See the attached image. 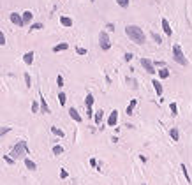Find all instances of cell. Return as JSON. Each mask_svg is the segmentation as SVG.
Masks as SVG:
<instances>
[{
  "instance_id": "1",
  "label": "cell",
  "mask_w": 192,
  "mask_h": 185,
  "mask_svg": "<svg viewBox=\"0 0 192 185\" xmlns=\"http://www.w3.org/2000/svg\"><path fill=\"white\" fill-rule=\"evenodd\" d=\"M125 34H127V37L132 41V43H136L139 46L146 43V35L143 32V28L138 27V25H127L125 27Z\"/></svg>"
},
{
  "instance_id": "2",
  "label": "cell",
  "mask_w": 192,
  "mask_h": 185,
  "mask_svg": "<svg viewBox=\"0 0 192 185\" xmlns=\"http://www.w3.org/2000/svg\"><path fill=\"white\" fill-rule=\"evenodd\" d=\"M25 155H28V145H27L25 139H19L16 145H14L13 152H11V157H13L14 160H18V159L25 157Z\"/></svg>"
},
{
  "instance_id": "3",
  "label": "cell",
  "mask_w": 192,
  "mask_h": 185,
  "mask_svg": "<svg viewBox=\"0 0 192 185\" xmlns=\"http://www.w3.org/2000/svg\"><path fill=\"white\" fill-rule=\"evenodd\" d=\"M173 60L176 62L178 65H181V67H187V65H189V60H187L183 49H181V46H180L178 43L173 44Z\"/></svg>"
},
{
  "instance_id": "4",
  "label": "cell",
  "mask_w": 192,
  "mask_h": 185,
  "mask_svg": "<svg viewBox=\"0 0 192 185\" xmlns=\"http://www.w3.org/2000/svg\"><path fill=\"white\" fill-rule=\"evenodd\" d=\"M99 46H100L102 51H109L111 49V39H109L106 30H102V32L99 34Z\"/></svg>"
},
{
  "instance_id": "5",
  "label": "cell",
  "mask_w": 192,
  "mask_h": 185,
  "mask_svg": "<svg viewBox=\"0 0 192 185\" xmlns=\"http://www.w3.org/2000/svg\"><path fill=\"white\" fill-rule=\"evenodd\" d=\"M139 64H141V67H143L148 74H155V73H157V71H155V65H153V60H150V58H141Z\"/></svg>"
},
{
  "instance_id": "6",
  "label": "cell",
  "mask_w": 192,
  "mask_h": 185,
  "mask_svg": "<svg viewBox=\"0 0 192 185\" xmlns=\"http://www.w3.org/2000/svg\"><path fill=\"white\" fill-rule=\"evenodd\" d=\"M106 123H108V127H116V123H118V109H113L109 113Z\"/></svg>"
},
{
  "instance_id": "7",
  "label": "cell",
  "mask_w": 192,
  "mask_h": 185,
  "mask_svg": "<svg viewBox=\"0 0 192 185\" xmlns=\"http://www.w3.org/2000/svg\"><path fill=\"white\" fill-rule=\"evenodd\" d=\"M69 116L72 118L76 123H81V122H83V116L79 115V111H78L76 108H69Z\"/></svg>"
},
{
  "instance_id": "8",
  "label": "cell",
  "mask_w": 192,
  "mask_h": 185,
  "mask_svg": "<svg viewBox=\"0 0 192 185\" xmlns=\"http://www.w3.org/2000/svg\"><path fill=\"white\" fill-rule=\"evenodd\" d=\"M151 85H153V90H155V94L159 97L164 94V87H162V81L160 79H151Z\"/></svg>"
},
{
  "instance_id": "9",
  "label": "cell",
  "mask_w": 192,
  "mask_h": 185,
  "mask_svg": "<svg viewBox=\"0 0 192 185\" xmlns=\"http://www.w3.org/2000/svg\"><path fill=\"white\" fill-rule=\"evenodd\" d=\"M160 25H162V32L166 34V37H171V35H173V28H171V25H169V21H167L166 18H162Z\"/></svg>"
},
{
  "instance_id": "10",
  "label": "cell",
  "mask_w": 192,
  "mask_h": 185,
  "mask_svg": "<svg viewBox=\"0 0 192 185\" xmlns=\"http://www.w3.org/2000/svg\"><path fill=\"white\" fill-rule=\"evenodd\" d=\"M39 106H41V113H51V109H49V106L46 104V100H44V97H43V94L39 92Z\"/></svg>"
},
{
  "instance_id": "11",
  "label": "cell",
  "mask_w": 192,
  "mask_h": 185,
  "mask_svg": "<svg viewBox=\"0 0 192 185\" xmlns=\"http://www.w3.org/2000/svg\"><path fill=\"white\" fill-rule=\"evenodd\" d=\"M11 23L16 25V27H23V19H21V14H18V13H11Z\"/></svg>"
},
{
  "instance_id": "12",
  "label": "cell",
  "mask_w": 192,
  "mask_h": 185,
  "mask_svg": "<svg viewBox=\"0 0 192 185\" xmlns=\"http://www.w3.org/2000/svg\"><path fill=\"white\" fill-rule=\"evenodd\" d=\"M32 18H34V13H32V11H25V13L21 14V19H23V27H27V25H30V23H32Z\"/></svg>"
},
{
  "instance_id": "13",
  "label": "cell",
  "mask_w": 192,
  "mask_h": 185,
  "mask_svg": "<svg viewBox=\"0 0 192 185\" xmlns=\"http://www.w3.org/2000/svg\"><path fill=\"white\" fill-rule=\"evenodd\" d=\"M136 106H138V99H132L129 102V106H127V109H125V115H129V116H132L134 115V109H136Z\"/></svg>"
},
{
  "instance_id": "14",
  "label": "cell",
  "mask_w": 192,
  "mask_h": 185,
  "mask_svg": "<svg viewBox=\"0 0 192 185\" xmlns=\"http://www.w3.org/2000/svg\"><path fill=\"white\" fill-rule=\"evenodd\" d=\"M157 74H159V78H160V79H167L171 73H169V69H167V67H159Z\"/></svg>"
},
{
  "instance_id": "15",
  "label": "cell",
  "mask_w": 192,
  "mask_h": 185,
  "mask_svg": "<svg viewBox=\"0 0 192 185\" xmlns=\"http://www.w3.org/2000/svg\"><path fill=\"white\" fill-rule=\"evenodd\" d=\"M23 62L27 65H32L34 64V51H27V53L23 55Z\"/></svg>"
},
{
  "instance_id": "16",
  "label": "cell",
  "mask_w": 192,
  "mask_h": 185,
  "mask_svg": "<svg viewBox=\"0 0 192 185\" xmlns=\"http://www.w3.org/2000/svg\"><path fill=\"white\" fill-rule=\"evenodd\" d=\"M65 49H69L67 43H58V44L53 46V53H60V51H65Z\"/></svg>"
},
{
  "instance_id": "17",
  "label": "cell",
  "mask_w": 192,
  "mask_h": 185,
  "mask_svg": "<svg viewBox=\"0 0 192 185\" xmlns=\"http://www.w3.org/2000/svg\"><path fill=\"white\" fill-rule=\"evenodd\" d=\"M169 136H171V139H173V141H180V129L178 127H171Z\"/></svg>"
},
{
  "instance_id": "18",
  "label": "cell",
  "mask_w": 192,
  "mask_h": 185,
  "mask_svg": "<svg viewBox=\"0 0 192 185\" xmlns=\"http://www.w3.org/2000/svg\"><path fill=\"white\" fill-rule=\"evenodd\" d=\"M60 25L70 28V27H72V19H70L69 16H60Z\"/></svg>"
},
{
  "instance_id": "19",
  "label": "cell",
  "mask_w": 192,
  "mask_h": 185,
  "mask_svg": "<svg viewBox=\"0 0 192 185\" xmlns=\"http://www.w3.org/2000/svg\"><path fill=\"white\" fill-rule=\"evenodd\" d=\"M25 166H27V169H30V171H35V169H37V164H35L32 159H28V157H25Z\"/></svg>"
},
{
  "instance_id": "20",
  "label": "cell",
  "mask_w": 192,
  "mask_h": 185,
  "mask_svg": "<svg viewBox=\"0 0 192 185\" xmlns=\"http://www.w3.org/2000/svg\"><path fill=\"white\" fill-rule=\"evenodd\" d=\"M94 102H95V97L92 94H86V97H85V106L86 108H94Z\"/></svg>"
},
{
  "instance_id": "21",
  "label": "cell",
  "mask_w": 192,
  "mask_h": 185,
  "mask_svg": "<svg viewBox=\"0 0 192 185\" xmlns=\"http://www.w3.org/2000/svg\"><path fill=\"white\" fill-rule=\"evenodd\" d=\"M102 116H104V111H102V109H97L95 115H94V118H95V125H100V122H102Z\"/></svg>"
},
{
  "instance_id": "22",
  "label": "cell",
  "mask_w": 192,
  "mask_h": 185,
  "mask_svg": "<svg viewBox=\"0 0 192 185\" xmlns=\"http://www.w3.org/2000/svg\"><path fill=\"white\" fill-rule=\"evenodd\" d=\"M58 104L62 106V108L67 104V95H65V92H60V94H58Z\"/></svg>"
},
{
  "instance_id": "23",
  "label": "cell",
  "mask_w": 192,
  "mask_h": 185,
  "mask_svg": "<svg viewBox=\"0 0 192 185\" xmlns=\"http://www.w3.org/2000/svg\"><path fill=\"white\" fill-rule=\"evenodd\" d=\"M169 111H171V116H178V104L176 102H171L169 104Z\"/></svg>"
},
{
  "instance_id": "24",
  "label": "cell",
  "mask_w": 192,
  "mask_h": 185,
  "mask_svg": "<svg viewBox=\"0 0 192 185\" xmlns=\"http://www.w3.org/2000/svg\"><path fill=\"white\" fill-rule=\"evenodd\" d=\"M51 132H53L55 136H58V138H64V136H65V132H64L62 129H58V127H55V125L51 127Z\"/></svg>"
},
{
  "instance_id": "25",
  "label": "cell",
  "mask_w": 192,
  "mask_h": 185,
  "mask_svg": "<svg viewBox=\"0 0 192 185\" xmlns=\"http://www.w3.org/2000/svg\"><path fill=\"white\" fill-rule=\"evenodd\" d=\"M180 169H181V173H183V176H185L187 183H190V176H189V171H187V166H185V164H180Z\"/></svg>"
},
{
  "instance_id": "26",
  "label": "cell",
  "mask_w": 192,
  "mask_h": 185,
  "mask_svg": "<svg viewBox=\"0 0 192 185\" xmlns=\"http://www.w3.org/2000/svg\"><path fill=\"white\" fill-rule=\"evenodd\" d=\"M64 153V146L62 145H55L53 146V155H62Z\"/></svg>"
},
{
  "instance_id": "27",
  "label": "cell",
  "mask_w": 192,
  "mask_h": 185,
  "mask_svg": "<svg viewBox=\"0 0 192 185\" xmlns=\"http://www.w3.org/2000/svg\"><path fill=\"white\" fill-rule=\"evenodd\" d=\"M25 87L27 88H32V78H30L28 73H25Z\"/></svg>"
},
{
  "instance_id": "28",
  "label": "cell",
  "mask_w": 192,
  "mask_h": 185,
  "mask_svg": "<svg viewBox=\"0 0 192 185\" xmlns=\"http://www.w3.org/2000/svg\"><path fill=\"white\" fill-rule=\"evenodd\" d=\"M151 39L155 41V44H162V37H160L159 34H155V32H151Z\"/></svg>"
},
{
  "instance_id": "29",
  "label": "cell",
  "mask_w": 192,
  "mask_h": 185,
  "mask_svg": "<svg viewBox=\"0 0 192 185\" xmlns=\"http://www.w3.org/2000/svg\"><path fill=\"white\" fill-rule=\"evenodd\" d=\"M127 83L130 85V88H138V79H134V78H127Z\"/></svg>"
},
{
  "instance_id": "30",
  "label": "cell",
  "mask_w": 192,
  "mask_h": 185,
  "mask_svg": "<svg viewBox=\"0 0 192 185\" xmlns=\"http://www.w3.org/2000/svg\"><path fill=\"white\" fill-rule=\"evenodd\" d=\"M116 4L122 7V9H127V7H129V4H130V0H116Z\"/></svg>"
},
{
  "instance_id": "31",
  "label": "cell",
  "mask_w": 192,
  "mask_h": 185,
  "mask_svg": "<svg viewBox=\"0 0 192 185\" xmlns=\"http://www.w3.org/2000/svg\"><path fill=\"white\" fill-rule=\"evenodd\" d=\"M41 111V106H39L37 100H32V113H39Z\"/></svg>"
},
{
  "instance_id": "32",
  "label": "cell",
  "mask_w": 192,
  "mask_h": 185,
  "mask_svg": "<svg viewBox=\"0 0 192 185\" xmlns=\"http://www.w3.org/2000/svg\"><path fill=\"white\" fill-rule=\"evenodd\" d=\"M56 87H58V88H62V87H64V76H62V74H58V76H56Z\"/></svg>"
},
{
  "instance_id": "33",
  "label": "cell",
  "mask_w": 192,
  "mask_h": 185,
  "mask_svg": "<svg viewBox=\"0 0 192 185\" xmlns=\"http://www.w3.org/2000/svg\"><path fill=\"white\" fill-rule=\"evenodd\" d=\"M4 160H5V162H7V164H9V166H13V164H14V162H16V160H14V159H13V157H11V155H4Z\"/></svg>"
},
{
  "instance_id": "34",
  "label": "cell",
  "mask_w": 192,
  "mask_h": 185,
  "mask_svg": "<svg viewBox=\"0 0 192 185\" xmlns=\"http://www.w3.org/2000/svg\"><path fill=\"white\" fill-rule=\"evenodd\" d=\"M43 23H30V30H41Z\"/></svg>"
},
{
  "instance_id": "35",
  "label": "cell",
  "mask_w": 192,
  "mask_h": 185,
  "mask_svg": "<svg viewBox=\"0 0 192 185\" xmlns=\"http://www.w3.org/2000/svg\"><path fill=\"white\" fill-rule=\"evenodd\" d=\"M76 53H78V55H86V49L81 48V46H78V48H76Z\"/></svg>"
},
{
  "instance_id": "36",
  "label": "cell",
  "mask_w": 192,
  "mask_h": 185,
  "mask_svg": "<svg viewBox=\"0 0 192 185\" xmlns=\"http://www.w3.org/2000/svg\"><path fill=\"white\" fill-rule=\"evenodd\" d=\"M69 176V173H67V169H60V178H62V180H65Z\"/></svg>"
},
{
  "instance_id": "37",
  "label": "cell",
  "mask_w": 192,
  "mask_h": 185,
  "mask_svg": "<svg viewBox=\"0 0 192 185\" xmlns=\"http://www.w3.org/2000/svg\"><path fill=\"white\" fill-rule=\"evenodd\" d=\"M4 44H5V34L0 30V46H4Z\"/></svg>"
},
{
  "instance_id": "38",
  "label": "cell",
  "mask_w": 192,
  "mask_h": 185,
  "mask_svg": "<svg viewBox=\"0 0 192 185\" xmlns=\"http://www.w3.org/2000/svg\"><path fill=\"white\" fill-rule=\"evenodd\" d=\"M86 116L88 118H94V108H86Z\"/></svg>"
},
{
  "instance_id": "39",
  "label": "cell",
  "mask_w": 192,
  "mask_h": 185,
  "mask_svg": "<svg viewBox=\"0 0 192 185\" xmlns=\"http://www.w3.org/2000/svg\"><path fill=\"white\" fill-rule=\"evenodd\" d=\"M132 58H134V55H132V53H125V55H124V60H125V62H130Z\"/></svg>"
},
{
  "instance_id": "40",
  "label": "cell",
  "mask_w": 192,
  "mask_h": 185,
  "mask_svg": "<svg viewBox=\"0 0 192 185\" xmlns=\"http://www.w3.org/2000/svg\"><path fill=\"white\" fill-rule=\"evenodd\" d=\"M9 130H11V127H2V129H0V136H4V134H7Z\"/></svg>"
},
{
  "instance_id": "41",
  "label": "cell",
  "mask_w": 192,
  "mask_h": 185,
  "mask_svg": "<svg viewBox=\"0 0 192 185\" xmlns=\"http://www.w3.org/2000/svg\"><path fill=\"white\" fill-rule=\"evenodd\" d=\"M153 65H157V67H166V64L162 60H157V62H153Z\"/></svg>"
},
{
  "instance_id": "42",
  "label": "cell",
  "mask_w": 192,
  "mask_h": 185,
  "mask_svg": "<svg viewBox=\"0 0 192 185\" xmlns=\"http://www.w3.org/2000/svg\"><path fill=\"white\" fill-rule=\"evenodd\" d=\"M106 28L109 30V32H113V30H115V23H108V25H106Z\"/></svg>"
},
{
  "instance_id": "43",
  "label": "cell",
  "mask_w": 192,
  "mask_h": 185,
  "mask_svg": "<svg viewBox=\"0 0 192 185\" xmlns=\"http://www.w3.org/2000/svg\"><path fill=\"white\" fill-rule=\"evenodd\" d=\"M90 166H92V168H97V160H95V159H90Z\"/></svg>"
},
{
  "instance_id": "44",
  "label": "cell",
  "mask_w": 192,
  "mask_h": 185,
  "mask_svg": "<svg viewBox=\"0 0 192 185\" xmlns=\"http://www.w3.org/2000/svg\"><path fill=\"white\" fill-rule=\"evenodd\" d=\"M90 2H95V0H90Z\"/></svg>"
}]
</instances>
